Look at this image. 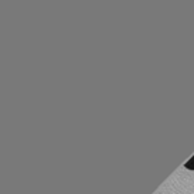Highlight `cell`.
I'll return each instance as SVG.
<instances>
[{
  "label": "cell",
  "instance_id": "6da1fadb",
  "mask_svg": "<svg viewBox=\"0 0 194 194\" xmlns=\"http://www.w3.org/2000/svg\"><path fill=\"white\" fill-rule=\"evenodd\" d=\"M186 167L188 169V170H194V156L188 160V162H186V164H184Z\"/></svg>",
  "mask_w": 194,
  "mask_h": 194
}]
</instances>
